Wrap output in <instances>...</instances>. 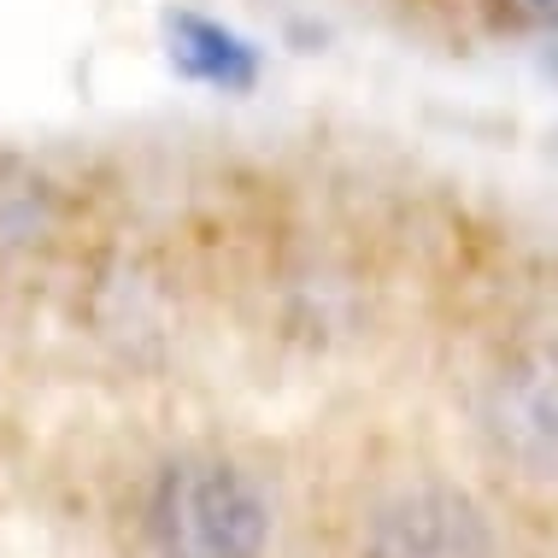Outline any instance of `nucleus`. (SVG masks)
I'll use <instances>...</instances> for the list:
<instances>
[{
  "label": "nucleus",
  "instance_id": "1",
  "mask_svg": "<svg viewBox=\"0 0 558 558\" xmlns=\"http://www.w3.org/2000/svg\"><path fill=\"white\" fill-rule=\"evenodd\" d=\"M147 530L159 558H259L270 511L235 464L183 459L159 476Z\"/></svg>",
  "mask_w": 558,
  "mask_h": 558
},
{
  "label": "nucleus",
  "instance_id": "2",
  "mask_svg": "<svg viewBox=\"0 0 558 558\" xmlns=\"http://www.w3.org/2000/svg\"><path fill=\"white\" fill-rule=\"evenodd\" d=\"M488 435L523 476H558V353H523L494 376Z\"/></svg>",
  "mask_w": 558,
  "mask_h": 558
},
{
  "label": "nucleus",
  "instance_id": "3",
  "mask_svg": "<svg viewBox=\"0 0 558 558\" xmlns=\"http://www.w3.org/2000/svg\"><path fill=\"white\" fill-rule=\"evenodd\" d=\"M371 558H488V523L471 494L424 482L376 511Z\"/></svg>",
  "mask_w": 558,
  "mask_h": 558
},
{
  "label": "nucleus",
  "instance_id": "4",
  "mask_svg": "<svg viewBox=\"0 0 558 558\" xmlns=\"http://www.w3.org/2000/svg\"><path fill=\"white\" fill-rule=\"evenodd\" d=\"M177 65L189 77L213 83V88H253V53L247 41L230 36V29L206 24V19H177Z\"/></svg>",
  "mask_w": 558,
  "mask_h": 558
},
{
  "label": "nucleus",
  "instance_id": "5",
  "mask_svg": "<svg viewBox=\"0 0 558 558\" xmlns=\"http://www.w3.org/2000/svg\"><path fill=\"white\" fill-rule=\"evenodd\" d=\"M500 12L523 29H547V36H558V0H500Z\"/></svg>",
  "mask_w": 558,
  "mask_h": 558
}]
</instances>
